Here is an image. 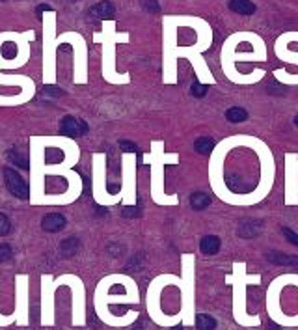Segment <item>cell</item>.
<instances>
[{
    "mask_svg": "<svg viewBox=\"0 0 298 330\" xmlns=\"http://www.w3.org/2000/svg\"><path fill=\"white\" fill-rule=\"evenodd\" d=\"M196 327H198V330H214L216 329V321H214L211 315L201 314L196 319Z\"/></svg>",
    "mask_w": 298,
    "mask_h": 330,
    "instance_id": "4fadbf2b",
    "label": "cell"
},
{
    "mask_svg": "<svg viewBox=\"0 0 298 330\" xmlns=\"http://www.w3.org/2000/svg\"><path fill=\"white\" fill-rule=\"evenodd\" d=\"M268 330H282V329H280V327H278L276 323L270 321V323H268Z\"/></svg>",
    "mask_w": 298,
    "mask_h": 330,
    "instance_id": "4316f807",
    "label": "cell"
},
{
    "mask_svg": "<svg viewBox=\"0 0 298 330\" xmlns=\"http://www.w3.org/2000/svg\"><path fill=\"white\" fill-rule=\"evenodd\" d=\"M226 120L231 123H242L248 120V112H246L244 108H240V107H233L230 108L228 112H226Z\"/></svg>",
    "mask_w": 298,
    "mask_h": 330,
    "instance_id": "30bf717a",
    "label": "cell"
},
{
    "mask_svg": "<svg viewBox=\"0 0 298 330\" xmlns=\"http://www.w3.org/2000/svg\"><path fill=\"white\" fill-rule=\"evenodd\" d=\"M230 9L238 15H253L255 13V4L252 0H230Z\"/></svg>",
    "mask_w": 298,
    "mask_h": 330,
    "instance_id": "8992f818",
    "label": "cell"
},
{
    "mask_svg": "<svg viewBox=\"0 0 298 330\" xmlns=\"http://www.w3.org/2000/svg\"><path fill=\"white\" fill-rule=\"evenodd\" d=\"M43 11H53V8H51L49 4H41V6L38 8V15H41Z\"/></svg>",
    "mask_w": 298,
    "mask_h": 330,
    "instance_id": "d4e9b609",
    "label": "cell"
},
{
    "mask_svg": "<svg viewBox=\"0 0 298 330\" xmlns=\"http://www.w3.org/2000/svg\"><path fill=\"white\" fill-rule=\"evenodd\" d=\"M63 159L61 149H47L45 151V161L47 162H60Z\"/></svg>",
    "mask_w": 298,
    "mask_h": 330,
    "instance_id": "2e32d148",
    "label": "cell"
},
{
    "mask_svg": "<svg viewBox=\"0 0 298 330\" xmlns=\"http://www.w3.org/2000/svg\"><path fill=\"white\" fill-rule=\"evenodd\" d=\"M282 233L285 235V239L289 241L291 245H295V246H298V235L295 233L293 230H289V228H282Z\"/></svg>",
    "mask_w": 298,
    "mask_h": 330,
    "instance_id": "ffe728a7",
    "label": "cell"
},
{
    "mask_svg": "<svg viewBox=\"0 0 298 330\" xmlns=\"http://www.w3.org/2000/svg\"><path fill=\"white\" fill-rule=\"evenodd\" d=\"M2 56H4V58H8V60L15 58V56H17V45H15V43L6 41V43L2 45Z\"/></svg>",
    "mask_w": 298,
    "mask_h": 330,
    "instance_id": "9a60e30c",
    "label": "cell"
},
{
    "mask_svg": "<svg viewBox=\"0 0 298 330\" xmlns=\"http://www.w3.org/2000/svg\"><path fill=\"white\" fill-rule=\"evenodd\" d=\"M194 149H196L199 155L213 153V149H214L213 138H207V136H203V138H198L196 142H194Z\"/></svg>",
    "mask_w": 298,
    "mask_h": 330,
    "instance_id": "7c38bea8",
    "label": "cell"
},
{
    "mask_svg": "<svg viewBox=\"0 0 298 330\" xmlns=\"http://www.w3.org/2000/svg\"><path fill=\"white\" fill-rule=\"evenodd\" d=\"M172 330H183V327H176V329H172Z\"/></svg>",
    "mask_w": 298,
    "mask_h": 330,
    "instance_id": "83f0119b",
    "label": "cell"
},
{
    "mask_svg": "<svg viewBox=\"0 0 298 330\" xmlns=\"http://www.w3.org/2000/svg\"><path fill=\"white\" fill-rule=\"evenodd\" d=\"M261 231V222H257V220H242L240 222V228H238V237L242 239H252L255 237V235H259Z\"/></svg>",
    "mask_w": 298,
    "mask_h": 330,
    "instance_id": "5b68a950",
    "label": "cell"
},
{
    "mask_svg": "<svg viewBox=\"0 0 298 330\" xmlns=\"http://www.w3.org/2000/svg\"><path fill=\"white\" fill-rule=\"evenodd\" d=\"M121 215L125 216V218H136V216H140L142 213H140V207H123Z\"/></svg>",
    "mask_w": 298,
    "mask_h": 330,
    "instance_id": "44dd1931",
    "label": "cell"
},
{
    "mask_svg": "<svg viewBox=\"0 0 298 330\" xmlns=\"http://www.w3.org/2000/svg\"><path fill=\"white\" fill-rule=\"evenodd\" d=\"M145 9H147V11H153V13H157V11L161 9V6H159V2H157V0H145Z\"/></svg>",
    "mask_w": 298,
    "mask_h": 330,
    "instance_id": "603a6c76",
    "label": "cell"
},
{
    "mask_svg": "<svg viewBox=\"0 0 298 330\" xmlns=\"http://www.w3.org/2000/svg\"><path fill=\"white\" fill-rule=\"evenodd\" d=\"M43 92L51 93V95H56V97H58V95H63V92H61L60 88H54V86H45Z\"/></svg>",
    "mask_w": 298,
    "mask_h": 330,
    "instance_id": "cb8c5ba5",
    "label": "cell"
},
{
    "mask_svg": "<svg viewBox=\"0 0 298 330\" xmlns=\"http://www.w3.org/2000/svg\"><path fill=\"white\" fill-rule=\"evenodd\" d=\"M116 13V8L112 2H108V0H103L99 4H95L90 8L88 11V15L93 17V19H99V21H105V19H112Z\"/></svg>",
    "mask_w": 298,
    "mask_h": 330,
    "instance_id": "277c9868",
    "label": "cell"
},
{
    "mask_svg": "<svg viewBox=\"0 0 298 330\" xmlns=\"http://www.w3.org/2000/svg\"><path fill=\"white\" fill-rule=\"evenodd\" d=\"M207 90H209V88H207L205 84L194 82V84H192V88H190V93L194 95V97H203V95L207 93Z\"/></svg>",
    "mask_w": 298,
    "mask_h": 330,
    "instance_id": "ac0fdd59",
    "label": "cell"
},
{
    "mask_svg": "<svg viewBox=\"0 0 298 330\" xmlns=\"http://www.w3.org/2000/svg\"><path fill=\"white\" fill-rule=\"evenodd\" d=\"M8 159H9L11 162H15L17 166H21L23 170H28V168H30V162H28V159H26V157H23V155L9 151V153H8Z\"/></svg>",
    "mask_w": 298,
    "mask_h": 330,
    "instance_id": "5bb4252c",
    "label": "cell"
},
{
    "mask_svg": "<svg viewBox=\"0 0 298 330\" xmlns=\"http://www.w3.org/2000/svg\"><path fill=\"white\" fill-rule=\"evenodd\" d=\"M9 230H11V222H9V218L4 215V213H0V237L8 235Z\"/></svg>",
    "mask_w": 298,
    "mask_h": 330,
    "instance_id": "e0dca14e",
    "label": "cell"
},
{
    "mask_svg": "<svg viewBox=\"0 0 298 330\" xmlns=\"http://www.w3.org/2000/svg\"><path fill=\"white\" fill-rule=\"evenodd\" d=\"M199 248L201 252L207 256H214V254L220 250V237L216 235H205V237L199 241Z\"/></svg>",
    "mask_w": 298,
    "mask_h": 330,
    "instance_id": "52a82bcc",
    "label": "cell"
},
{
    "mask_svg": "<svg viewBox=\"0 0 298 330\" xmlns=\"http://www.w3.org/2000/svg\"><path fill=\"white\" fill-rule=\"evenodd\" d=\"M268 260L276 263V265H289V267H298V258L297 256H287L282 252H270Z\"/></svg>",
    "mask_w": 298,
    "mask_h": 330,
    "instance_id": "9c48e42d",
    "label": "cell"
},
{
    "mask_svg": "<svg viewBox=\"0 0 298 330\" xmlns=\"http://www.w3.org/2000/svg\"><path fill=\"white\" fill-rule=\"evenodd\" d=\"M211 205V196L207 192H192L190 194V207L196 211H203Z\"/></svg>",
    "mask_w": 298,
    "mask_h": 330,
    "instance_id": "ba28073f",
    "label": "cell"
},
{
    "mask_svg": "<svg viewBox=\"0 0 298 330\" xmlns=\"http://www.w3.org/2000/svg\"><path fill=\"white\" fill-rule=\"evenodd\" d=\"M295 123H297V125H298V116H297V118H295Z\"/></svg>",
    "mask_w": 298,
    "mask_h": 330,
    "instance_id": "f1b7e54d",
    "label": "cell"
},
{
    "mask_svg": "<svg viewBox=\"0 0 298 330\" xmlns=\"http://www.w3.org/2000/svg\"><path fill=\"white\" fill-rule=\"evenodd\" d=\"M78 246H80L78 239L69 237V239H65V241H63V243L60 245V252L63 254L65 258H71V256H75V254H77Z\"/></svg>",
    "mask_w": 298,
    "mask_h": 330,
    "instance_id": "8fae6325",
    "label": "cell"
},
{
    "mask_svg": "<svg viewBox=\"0 0 298 330\" xmlns=\"http://www.w3.org/2000/svg\"><path fill=\"white\" fill-rule=\"evenodd\" d=\"M88 132V123L84 120H78L75 116H63L60 122V134L69 138H78Z\"/></svg>",
    "mask_w": 298,
    "mask_h": 330,
    "instance_id": "7a4b0ae2",
    "label": "cell"
},
{
    "mask_svg": "<svg viewBox=\"0 0 298 330\" xmlns=\"http://www.w3.org/2000/svg\"><path fill=\"white\" fill-rule=\"evenodd\" d=\"M11 256H13V252H11V246L9 245H0V263L8 261Z\"/></svg>",
    "mask_w": 298,
    "mask_h": 330,
    "instance_id": "d6986e66",
    "label": "cell"
},
{
    "mask_svg": "<svg viewBox=\"0 0 298 330\" xmlns=\"http://www.w3.org/2000/svg\"><path fill=\"white\" fill-rule=\"evenodd\" d=\"M119 147H121V151H127V153H136L138 147L132 144V142H127V140H121L119 142Z\"/></svg>",
    "mask_w": 298,
    "mask_h": 330,
    "instance_id": "7402d4cb",
    "label": "cell"
},
{
    "mask_svg": "<svg viewBox=\"0 0 298 330\" xmlns=\"http://www.w3.org/2000/svg\"><path fill=\"white\" fill-rule=\"evenodd\" d=\"M4 179H6V187L8 191L15 196V198H21V200H26L30 196V191H28V185L23 177L17 174L13 168H6L4 170Z\"/></svg>",
    "mask_w": 298,
    "mask_h": 330,
    "instance_id": "6da1fadb",
    "label": "cell"
},
{
    "mask_svg": "<svg viewBox=\"0 0 298 330\" xmlns=\"http://www.w3.org/2000/svg\"><path fill=\"white\" fill-rule=\"evenodd\" d=\"M65 216L60 215V213H49V215L43 216V220H41V228L49 233H56V231H61L65 228Z\"/></svg>",
    "mask_w": 298,
    "mask_h": 330,
    "instance_id": "3957f363",
    "label": "cell"
},
{
    "mask_svg": "<svg viewBox=\"0 0 298 330\" xmlns=\"http://www.w3.org/2000/svg\"><path fill=\"white\" fill-rule=\"evenodd\" d=\"M108 191L112 192V194H116V192H119V187H118V185H110V187H108Z\"/></svg>",
    "mask_w": 298,
    "mask_h": 330,
    "instance_id": "484cf974",
    "label": "cell"
}]
</instances>
